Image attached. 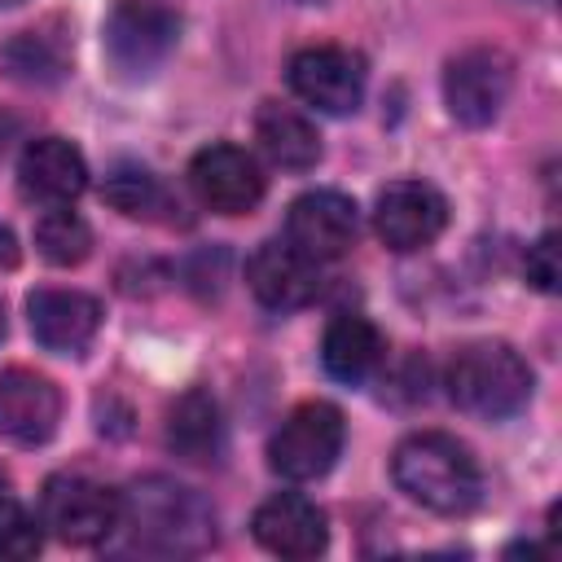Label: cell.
Returning <instances> with one entry per match:
<instances>
[{"label":"cell","mask_w":562,"mask_h":562,"mask_svg":"<svg viewBox=\"0 0 562 562\" xmlns=\"http://www.w3.org/2000/svg\"><path fill=\"white\" fill-rule=\"evenodd\" d=\"M391 479L395 487L443 518H461L479 505L483 496V470L474 452L443 430H417L391 452Z\"/></svg>","instance_id":"6da1fadb"},{"label":"cell","mask_w":562,"mask_h":562,"mask_svg":"<svg viewBox=\"0 0 562 562\" xmlns=\"http://www.w3.org/2000/svg\"><path fill=\"white\" fill-rule=\"evenodd\" d=\"M123 522L136 544L162 558H193L215 544V509L198 487L167 474H145L123 492Z\"/></svg>","instance_id":"7a4b0ae2"},{"label":"cell","mask_w":562,"mask_h":562,"mask_svg":"<svg viewBox=\"0 0 562 562\" xmlns=\"http://www.w3.org/2000/svg\"><path fill=\"white\" fill-rule=\"evenodd\" d=\"M448 395L479 422H505L531 400V369L509 342H470L448 364Z\"/></svg>","instance_id":"3957f363"},{"label":"cell","mask_w":562,"mask_h":562,"mask_svg":"<svg viewBox=\"0 0 562 562\" xmlns=\"http://www.w3.org/2000/svg\"><path fill=\"white\" fill-rule=\"evenodd\" d=\"M342 439H347L342 413L329 400H303L272 430L268 465H272V474L290 479V483H312V479L329 474V465L342 452Z\"/></svg>","instance_id":"277c9868"},{"label":"cell","mask_w":562,"mask_h":562,"mask_svg":"<svg viewBox=\"0 0 562 562\" xmlns=\"http://www.w3.org/2000/svg\"><path fill=\"white\" fill-rule=\"evenodd\" d=\"M176 40H180V13L162 0H119L101 26L105 57L123 79L154 75L171 57Z\"/></svg>","instance_id":"5b68a950"},{"label":"cell","mask_w":562,"mask_h":562,"mask_svg":"<svg viewBox=\"0 0 562 562\" xmlns=\"http://www.w3.org/2000/svg\"><path fill=\"white\" fill-rule=\"evenodd\" d=\"M123 522V496L92 474H53L40 492V527L66 544H101Z\"/></svg>","instance_id":"8992f818"},{"label":"cell","mask_w":562,"mask_h":562,"mask_svg":"<svg viewBox=\"0 0 562 562\" xmlns=\"http://www.w3.org/2000/svg\"><path fill=\"white\" fill-rule=\"evenodd\" d=\"M514 92V61L501 48H465L443 70V101L461 127H487Z\"/></svg>","instance_id":"52a82bcc"},{"label":"cell","mask_w":562,"mask_h":562,"mask_svg":"<svg viewBox=\"0 0 562 562\" xmlns=\"http://www.w3.org/2000/svg\"><path fill=\"white\" fill-rule=\"evenodd\" d=\"M285 79L294 97L321 114H351L364 101V61L338 44L299 48L285 66Z\"/></svg>","instance_id":"ba28073f"},{"label":"cell","mask_w":562,"mask_h":562,"mask_svg":"<svg viewBox=\"0 0 562 562\" xmlns=\"http://www.w3.org/2000/svg\"><path fill=\"white\" fill-rule=\"evenodd\" d=\"M373 228L400 255L422 250L448 228V198L426 180H391L373 202Z\"/></svg>","instance_id":"9c48e42d"},{"label":"cell","mask_w":562,"mask_h":562,"mask_svg":"<svg viewBox=\"0 0 562 562\" xmlns=\"http://www.w3.org/2000/svg\"><path fill=\"white\" fill-rule=\"evenodd\" d=\"M360 237V211L338 189H312L285 211V241L316 263L342 259Z\"/></svg>","instance_id":"30bf717a"},{"label":"cell","mask_w":562,"mask_h":562,"mask_svg":"<svg viewBox=\"0 0 562 562\" xmlns=\"http://www.w3.org/2000/svg\"><path fill=\"white\" fill-rule=\"evenodd\" d=\"M189 184L198 193V202L215 215H246L259 206L263 198V171L259 162L228 140H215L206 149L193 154L189 162Z\"/></svg>","instance_id":"8fae6325"},{"label":"cell","mask_w":562,"mask_h":562,"mask_svg":"<svg viewBox=\"0 0 562 562\" xmlns=\"http://www.w3.org/2000/svg\"><path fill=\"white\" fill-rule=\"evenodd\" d=\"M61 422V391L35 369H0V439L35 448L48 443Z\"/></svg>","instance_id":"7c38bea8"},{"label":"cell","mask_w":562,"mask_h":562,"mask_svg":"<svg viewBox=\"0 0 562 562\" xmlns=\"http://www.w3.org/2000/svg\"><path fill=\"white\" fill-rule=\"evenodd\" d=\"M246 285L268 312H299L321 290V263L290 241H263L246 259Z\"/></svg>","instance_id":"4fadbf2b"},{"label":"cell","mask_w":562,"mask_h":562,"mask_svg":"<svg viewBox=\"0 0 562 562\" xmlns=\"http://www.w3.org/2000/svg\"><path fill=\"white\" fill-rule=\"evenodd\" d=\"M250 531L255 540L277 553V558H316L325 553L329 544V522H325V509L299 492H277L268 496L255 518H250Z\"/></svg>","instance_id":"5bb4252c"},{"label":"cell","mask_w":562,"mask_h":562,"mask_svg":"<svg viewBox=\"0 0 562 562\" xmlns=\"http://www.w3.org/2000/svg\"><path fill=\"white\" fill-rule=\"evenodd\" d=\"M31 334L53 356H79L101 329V303L83 290H35L26 299Z\"/></svg>","instance_id":"9a60e30c"},{"label":"cell","mask_w":562,"mask_h":562,"mask_svg":"<svg viewBox=\"0 0 562 562\" xmlns=\"http://www.w3.org/2000/svg\"><path fill=\"white\" fill-rule=\"evenodd\" d=\"M18 189L40 206H70L88 189V162L70 140L40 136L18 158Z\"/></svg>","instance_id":"2e32d148"},{"label":"cell","mask_w":562,"mask_h":562,"mask_svg":"<svg viewBox=\"0 0 562 562\" xmlns=\"http://www.w3.org/2000/svg\"><path fill=\"white\" fill-rule=\"evenodd\" d=\"M167 448L189 465H215L224 452V422L211 391L189 386L167 408Z\"/></svg>","instance_id":"e0dca14e"},{"label":"cell","mask_w":562,"mask_h":562,"mask_svg":"<svg viewBox=\"0 0 562 562\" xmlns=\"http://www.w3.org/2000/svg\"><path fill=\"white\" fill-rule=\"evenodd\" d=\"M382 334L373 321L364 316H334L325 325V338H321V360H325V373L347 382V386H360L364 378H373V369L382 364Z\"/></svg>","instance_id":"ac0fdd59"},{"label":"cell","mask_w":562,"mask_h":562,"mask_svg":"<svg viewBox=\"0 0 562 562\" xmlns=\"http://www.w3.org/2000/svg\"><path fill=\"white\" fill-rule=\"evenodd\" d=\"M255 140L285 171H307V167L321 162V136H316V127L299 110H290L281 101H263L255 110Z\"/></svg>","instance_id":"d6986e66"},{"label":"cell","mask_w":562,"mask_h":562,"mask_svg":"<svg viewBox=\"0 0 562 562\" xmlns=\"http://www.w3.org/2000/svg\"><path fill=\"white\" fill-rule=\"evenodd\" d=\"M105 202L123 211L127 220H149V224H176L180 202L176 193L145 167H119L105 176Z\"/></svg>","instance_id":"ffe728a7"},{"label":"cell","mask_w":562,"mask_h":562,"mask_svg":"<svg viewBox=\"0 0 562 562\" xmlns=\"http://www.w3.org/2000/svg\"><path fill=\"white\" fill-rule=\"evenodd\" d=\"M35 250L53 268H75V263H83L92 255V228L70 206H48L35 220Z\"/></svg>","instance_id":"44dd1931"},{"label":"cell","mask_w":562,"mask_h":562,"mask_svg":"<svg viewBox=\"0 0 562 562\" xmlns=\"http://www.w3.org/2000/svg\"><path fill=\"white\" fill-rule=\"evenodd\" d=\"M4 66H9V75L13 79H22V83H57L61 79V70H66V61H61V53L44 40V35H35V31H22V35H13L9 44H4Z\"/></svg>","instance_id":"7402d4cb"},{"label":"cell","mask_w":562,"mask_h":562,"mask_svg":"<svg viewBox=\"0 0 562 562\" xmlns=\"http://www.w3.org/2000/svg\"><path fill=\"white\" fill-rule=\"evenodd\" d=\"M40 544V522L13 496H0V558H35Z\"/></svg>","instance_id":"603a6c76"},{"label":"cell","mask_w":562,"mask_h":562,"mask_svg":"<svg viewBox=\"0 0 562 562\" xmlns=\"http://www.w3.org/2000/svg\"><path fill=\"white\" fill-rule=\"evenodd\" d=\"M522 272H527V281H531L540 294H553V290H558V281H562V263H558V233H544L536 246H527Z\"/></svg>","instance_id":"cb8c5ba5"},{"label":"cell","mask_w":562,"mask_h":562,"mask_svg":"<svg viewBox=\"0 0 562 562\" xmlns=\"http://www.w3.org/2000/svg\"><path fill=\"white\" fill-rule=\"evenodd\" d=\"M18 259H22V250H18V237H13V228H9V224H0V272L18 268Z\"/></svg>","instance_id":"d4e9b609"},{"label":"cell","mask_w":562,"mask_h":562,"mask_svg":"<svg viewBox=\"0 0 562 562\" xmlns=\"http://www.w3.org/2000/svg\"><path fill=\"white\" fill-rule=\"evenodd\" d=\"M0 338H4V303H0Z\"/></svg>","instance_id":"484cf974"},{"label":"cell","mask_w":562,"mask_h":562,"mask_svg":"<svg viewBox=\"0 0 562 562\" xmlns=\"http://www.w3.org/2000/svg\"><path fill=\"white\" fill-rule=\"evenodd\" d=\"M0 4H22V0H0Z\"/></svg>","instance_id":"4316f807"}]
</instances>
